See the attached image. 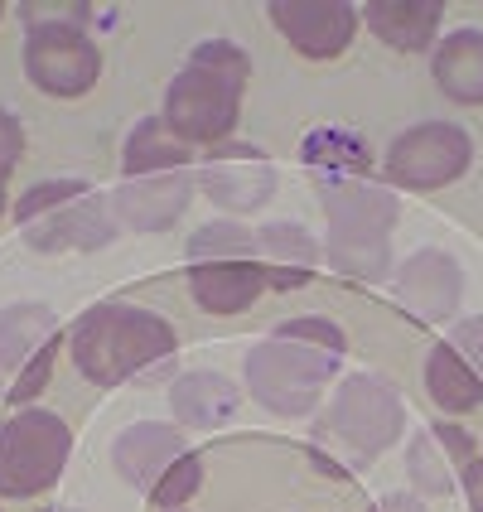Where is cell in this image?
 <instances>
[{
	"label": "cell",
	"instance_id": "1",
	"mask_svg": "<svg viewBox=\"0 0 483 512\" xmlns=\"http://www.w3.org/2000/svg\"><path fill=\"white\" fill-rule=\"evenodd\" d=\"M252 73V58L228 39H203L189 63L174 73L165 92V126L184 145H218L232 136L242 116V87Z\"/></svg>",
	"mask_w": 483,
	"mask_h": 512
},
{
	"label": "cell",
	"instance_id": "2",
	"mask_svg": "<svg viewBox=\"0 0 483 512\" xmlns=\"http://www.w3.org/2000/svg\"><path fill=\"white\" fill-rule=\"evenodd\" d=\"M73 363L87 382L97 387H116L136 372L155 368L160 358L174 353V329L170 319L136 305H92V310L73 324Z\"/></svg>",
	"mask_w": 483,
	"mask_h": 512
},
{
	"label": "cell",
	"instance_id": "3",
	"mask_svg": "<svg viewBox=\"0 0 483 512\" xmlns=\"http://www.w3.org/2000/svg\"><path fill=\"white\" fill-rule=\"evenodd\" d=\"M324 213H329V261L343 276L358 281H382L392 266V228H397L401 208L382 184H329Z\"/></svg>",
	"mask_w": 483,
	"mask_h": 512
},
{
	"label": "cell",
	"instance_id": "4",
	"mask_svg": "<svg viewBox=\"0 0 483 512\" xmlns=\"http://www.w3.org/2000/svg\"><path fill=\"white\" fill-rule=\"evenodd\" d=\"M334 368H339V353L271 334L266 343H256L252 358H247V387L266 411L305 416V411H314L319 387L334 377Z\"/></svg>",
	"mask_w": 483,
	"mask_h": 512
},
{
	"label": "cell",
	"instance_id": "5",
	"mask_svg": "<svg viewBox=\"0 0 483 512\" xmlns=\"http://www.w3.org/2000/svg\"><path fill=\"white\" fill-rule=\"evenodd\" d=\"M73 435L54 411H20L0 421V498H34L58 484Z\"/></svg>",
	"mask_w": 483,
	"mask_h": 512
},
{
	"label": "cell",
	"instance_id": "6",
	"mask_svg": "<svg viewBox=\"0 0 483 512\" xmlns=\"http://www.w3.org/2000/svg\"><path fill=\"white\" fill-rule=\"evenodd\" d=\"M401 426H406V406H401L397 387H387L382 377H368V372L348 377L329 406V430L353 459L392 450Z\"/></svg>",
	"mask_w": 483,
	"mask_h": 512
},
{
	"label": "cell",
	"instance_id": "7",
	"mask_svg": "<svg viewBox=\"0 0 483 512\" xmlns=\"http://www.w3.org/2000/svg\"><path fill=\"white\" fill-rule=\"evenodd\" d=\"M474 165V141L455 121H421L387 150V174L401 189H440Z\"/></svg>",
	"mask_w": 483,
	"mask_h": 512
},
{
	"label": "cell",
	"instance_id": "8",
	"mask_svg": "<svg viewBox=\"0 0 483 512\" xmlns=\"http://www.w3.org/2000/svg\"><path fill=\"white\" fill-rule=\"evenodd\" d=\"M25 73L49 97H83L102 73V49L87 39V29H29L25 34Z\"/></svg>",
	"mask_w": 483,
	"mask_h": 512
},
{
	"label": "cell",
	"instance_id": "9",
	"mask_svg": "<svg viewBox=\"0 0 483 512\" xmlns=\"http://www.w3.org/2000/svg\"><path fill=\"white\" fill-rule=\"evenodd\" d=\"M271 25L305 58H339L358 34V5L348 0H271Z\"/></svg>",
	"mask_w": 483,
	"mask_h": 512
},
{
	"label": "cell",
	"instance_id": "10",
	"mask_svg": "<svg viewBox=\"0 0 483 512\" xmlns=\"http://www.w3.org/2000/svg\"><path fill=\"white\" fill-rule=\"evenodd\" d=\"M199 184L218 208H228V213H256L261 203L276 194V170L261 160V150H252V145H228V150H218L203 165Z\"/></svg>",
	"mask_w": 483,
	"mask_h": 512
},
{
	"label": "cell",
	"instance_id": "11",
	"mask_svg": "<svg viewBox=\"0 0 483 512\" xmlns=\"http://www.w3.org/2000/svg\"><path fill=\"white\" fill-rule=\"evenodd\" d=\"M189 455L184 435L165 421H141V426H126L121 435L112 440V464L116 474L126 479L131 488L141 493H155V484L170 474L179 459Z\"/></svg>",
	"mask_w": 483,
	"mask_h": 512
},
{
	"label": "cell",
	"instance_id": "12",
	"mask_svg": "<svg viewBox=\"0 0 483 512\" xmlns=\"http://www.w3.org/2000/svg\"><path fill=\"white\" fill-rule=\"evenodd\" d=\"M112 232H116V213L97 199V194L63 203V208H54V213H44V218L25 223V237H29L34 252H63V247L97 252V247L112 242Z\"/></svg>",
	"mask_w": 483,
	"mask_h": 512
},
{
	"label": "cell",
	"instance_id": "13",
	"mask_svg": "<svg viewBox=\"0 0 483 512\" xmlns=\"http://www.w3.org/2000/svg\"><path fill=\"white\" fill-rule=\"evenodd\" d=\"M189 208V174L170 170V174H150V179H126L112 194V213L116 223L136 232H165Z\"/></svg>",
	"mask_w": 483,
	"mask_h": 512
},
{
	"label": "cell",
	"instance_id": "14",
	"mask_svg": "<svg viewBox=\"0 0 483 512\" xmlns=\"http://www.w3.org/2000/svg\"><path fill=\"white\" fill-rule=\"evenodd\" d=\"M459 290H464V276L445 252H416L411 261H401L397 295L421 319H450L459 310Z\"/></svg>",
	"mask_w": 483,
	"mask_h": 512
},
{
	"label": "cell",
	"instance_id": "15",
	"mask_svg": "<svg viewBox=\"0 0 483 512\" xmlns=\"http://www.w3.org/2000/svg\"><path fill=\"white\" fill-rule=\"evenodd\" d=\"M479 459L474 440L459 426H435L426 435L411 440V455H406V469L421 493H450L455 488V474H464L469 464Z\"/></svg>",
	"mask_w": 483,
	"mask_h": 512
},
{
	"label": "cell",
	"instance_id": "16",
	"mask_svg": "<svg viewBox=\"0 0 483 512\" xmlns=\"http://www.w3.org/2000/svg\"><path fill=\"white\" fill-rule=\"evenodd\" d=\"M363 20L387 49L421 54L435 44V29L445 20V0H368Z\"/></svg>",
	"mask_w": 483,
	"mask_h": 512
},
{
	"label": "cell",
	"instance_id": "17",
	"mask_svg": "<svg viewBox=\"0 0 483 512\" xmlns=\"http://www.w3.org/2000/svg\"><path fill=\"white\" fill-rule=\"evenodd\" d=\"M314 261H319V247L300 223H271L256 232V266H261L266 285L300 290L314 276Z\"/></svg>",
	"mask_w": 483,
	"mask_h": 512
},
{
	"label": "cell",
	"instance_id": "18",
	"mask_svg": "<svg viewBox=\"0 0 483 512\" xmlns=\"http://www.w3.org/2000/svg\"><path fill=\"white\" fill-rule=\"evenodd\" d=\"M189 290L208 314H242L266 290V276L256 261H208L189 266Z\"/></svg>",
	"mask_w": 483,
	"mask_h": 512
},
{
	"label": "cell",
	"instance_id": "19",
	"mask_svg": "<svg viewBox=\"0 0 483 512\" xmlns=\"http://www.w3.org/2000/svg\"><path fill=\"white\" fill-rule=\"evenodd\" d=\"M170 406L179 416V426H194V430H213V426H228L242 406V392L237 382H228L223 372H184L174 382Z\"/></svg>",
	"mask_w": 483,
	"mask_h": 512
},
{
	"label": "cell",
	"instance_id": "20",
	"mask_svg": "<svg viewBox=\"0 0 483 512\" xmlns=\"http://www.w3.org/2000/svg\"><path fill=\"white\" fill-rule=\"evenodd\" d=\"M300 155H305V170L314 174L319 189H329V184H363L372 165L368 145L358 141L353 131H339V126H319L314 136H305Z\"/></svg>",
	"mask_w": 483,
	"mask_h": 512
},
{
	"label": "cell",
	"instance_id": "21",
	"mask_svg": "<svg viewBox=\"0 0 483 512\" xmlns=\"http://www.w3.org/2000/svg\"><path fill=\"white\" fill-rule=\"evenodd\" d=\"M435 83L450 102L479 107L483 102V29H455L435 44Z\"/></svg>",
	"mask_w": 483,
	"mask_h": 512
},
{
	"label": "cell",
	"instance_id": "22",
	"mask_svg": "<svg viewBox=\"0 0 483 512\" xmlns=\"http://www.w3.org/2000/svg\"><path fill=\"white\" fill-rule=\"evenodd\" d=\"M54 339V310L49 305H10L0 310V397L20 377L29 358Z\"/></svg>",
	"mask_w": 483,
	"mask_h": 512
},
{
	"label": "cell",
	"instance_id": "23",
	"mask_svg": "<svg viewBox=\"0 0 483 512\" xmlns=\"http://www.w3.org/2000/svg\"><path fill=\"white\" fill-rule=\"evenodd\" d=\"M194 155V145H184L165 126V116H145L136 121V131L126 136V150H121V170L126 179H150V174H170L184 170Z\"/></svg>",
	"mask_w": 483,
	"mask_h": 512
},
{
	"label": "cell",
	"instance_id": "24",
	"mask_svg": "<svg viewBox=\"0 0 483 512\" xmlns=\"http://www.w3.org/2000/svg\"><path fill=\"white\" fill-rule=\"evenodd\" d=\"M426 387H430V401L445 406V411H474L483 401V377L464 358H459L450 343H435L426 358Z\"/></svg>",
	"mask_w": 483,
	"mask_h": 512
},
{
	"label": "cell",
	"instance_id": "25",
	"mask_svg": "<svg viewBox=\"0 0 483 512\" xmlns=\"http://www.w3.org/2000/svg\"><path fill=\"white\" fill-rule=\"evenodd\" d=\"M208 261H256V237L237 223H208L189 237V266Z\"/></svg>",
	"mask_w": 483,
	"mask_h": 512
},
{
	"label": "cell",
	"instance_id": "26",
	"mask_svg": "<svg viewBox=\"0 0 483 512\" xmlns=\"http://www.w3.org/2000/svg\"><path fill=\"white\" fill-rule=\"evenodd\" d=\"M87 194L92 189H87L83 179H49V184H34L25 199L15 203V218L25 228L34 218H44V213H54V208H63V203H73V199H87Z\"/></svg>",
	"mask_w": 483,
	"mask_h": 512
},
{
	"label": "cell",
	"instance_id": "27",
	"mask_svg": "<svg viewBox=\"0 0 483 512\" xmlns=\"http://www.w3.org/2000/svg\"><path fill=\"white\" fill-rule=\"evenodd\" d=\"M15 10H20L25 29H54V25L87 29V20H92V5H87V0H54V5H44V0H25V5H15Z\"/></svg>",
	"mask_w": 483,
	"mask_h": 512
},
{
	"label": "cell",
	"instance_id": "28",
	"mask_svg": "<svg viewBox=\"0 0 483 512\" xmlns=\"http://www.w3.org/2000/svg\"><path fill=\"white\" fill-rule=\"evenodd\" d=\"M199 479H203V459L199 455H184L179 464H174L170 474L155 484V508H165V512H174V508H184L189 498H194V488H199Z\"/></svg>",
	"mask_w": 483,
	"mask_h": 512
},
{
	"label": "cell",
	"instance_id": "29",
	"mask_svg": "<svg viewBox=\"0 0 483 512\" xmlns=\"http://www.w3.org/2000/svg\"><path fill=\"white\" fill-rule=\"evenodd\" d=\"M58 334L49 343H44V348H39V353H34V358H29L25 368H20V377H15V382H10V392H5V397L15 401V406H29V401L39 397V392H44V382H49V372H54V358H58Z\"/></svg>",
	"mask_w": 483,
	"mask_h": 512
},
{
	"label": "cell",
	"instance_id": "30",
	"mask_svg": "<svg viewBox=\"0 0 483 512\" xmlns=\"http://www.w3.org/2000/svg\"><path fill=\"white\" fill-rule=\"evenodd\" d=\"M276 334H281V339L314 343V348H329V353H343V348H348V339H343L339 324H334V319H319V314H300V319H285Z\"/></svg>",
	"mask_w": 483,
	"mask_h": 512
},
{
	"label": "cell",
	"instance_id": "31",
	"mask_svg": "<svg viewBox=\"0 0 483 512\" xmlns=\"http://www.w3.org/2000/svg\"><path fill=\"white\" fill-rule=\"evenodd\" d=\"M20 150H25V131L10 112H0V184L10 179V170L20 165Z\"/></svg>",
	"mask_w": 483,
	"mask_h": 512
},
{
	"label": "cell",
	"instance_id": "32",
	"mask_svg": "<svg viewBox=\"0 0 483 512\" xmlns=\"http://www.w3.org/2000/svg\"><path fill=\"white\" fill-rule=\"evenodd\" d=\"M450 348H455L459 358L469 363V368L483 377V319H469V324H459L455 339H450Z\"/></svg>",
	"mask_w": 483,
	"mask_h": 512
},
{
	"label": "cell",
	"instance_id": "33",
	"mask_svg": "<svg viewBox=\"0 0 483 512\" xmlns=\"http://www.w3.org/2000/svg\"><path fill=\"white\" fill-rule=\"evenodd\" d=\"M464 493H469V508L483 512V455L464 469Z\"/></svg>",
	"mask_w": 483,
	"mask_h": 512
},
{
	"label": "cell",
	"instance_id": "34",
	"mask_svg": "<svg viewBox=\"0 0 483 512\" xmlns=\"http://www.w3.org/2000/svg\"><path fill=\"white\" fill-rule=\"evenodd\" d=\"M377 512H421V503H416V498H387Z\"/></svg>",
	"mask_w": 483,
	"mask_h": 512
},
{
	"label": "cell",
	"instance_id": "35",
	"mask_svg": "<svg viewBox=\"0 0 483 512\" xmlns=\"http://www.w3.org/2000/svg\"><path fill=\"white\" fill-rule=\"evenodd\" d=\"M0 218H5V184H0Z\"/></svg>",
	"mask_w": 483,
	"mask_h": 512
},
{
	"label": "cell",
	"instance_id": "36",
	"mask_svg": "<svg viewBox=\"0 0 483 512\" xmlns=\"http://www.w3.org/2000/svg\"><path fill=\"white\" fill-rule=\"evenodd\" d=\"M44 512H78V508H44Z\"/></svg>",
	"mask_w": 483,
	"mask_h": 512
},
{
	"label": "cell",
	"instance_id": "37",
	"mask_svg": "<svg viewBox=\"0 0 483 512\" xmlns=\"http://www.w3.org/2000/svg\"><path fill=\"white\" fill-rule=\"evenodd\" d=\"M0 10H5V5H0Z\"/></svg>",
	"mask_w": 483,
	"mask_h": 512
}]
</instances>
